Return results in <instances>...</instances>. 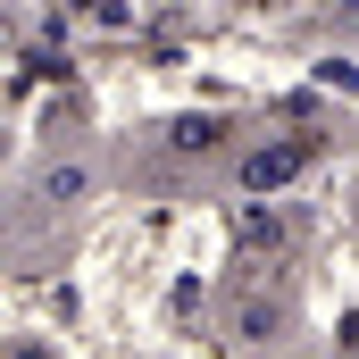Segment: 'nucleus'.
<instances>
[{"instance_id": "obj_1", "label": "nucleus", "mask_w": 359, "mask_h": 359, "mask_svg": "<svg viewBox=\"0 0 359 359\" xmlns=\"http://www.w3.org/2000/svg\"><path fill=\"white\" fill-rule=\"evenodd\" d=\"M301 159H309V142H284V151H259V159H251L243 176H251V184H284L292 168H301Z\"/></svg>"}]
</instances>
